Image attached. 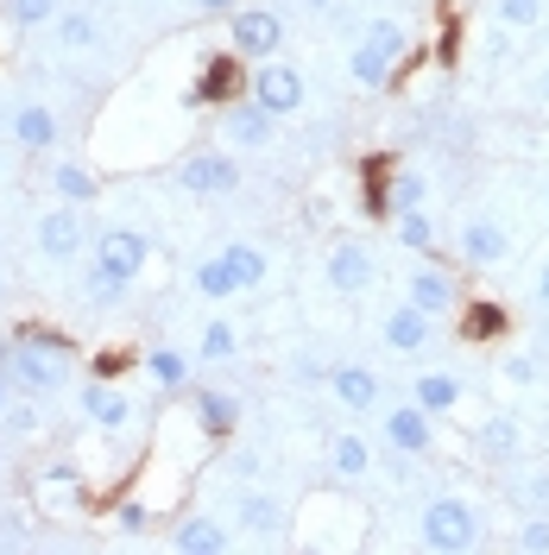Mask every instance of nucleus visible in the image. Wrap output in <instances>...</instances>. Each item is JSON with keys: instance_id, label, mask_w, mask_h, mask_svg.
Masks as SVG:
<instances>
[{"instance_id": "obj_1", "label": "nucleus", "mask_w": 549, "mask_h": 555, "mask_svg": "<svg viewBox=\"0 0 549 555\" xmlns=\"http://www.w3.org/2000/svg\"><path fill=\"white\" fill-rule=\"evenodd\" d=\"M7 379L26 398H58L64 385H76V347L44 335V328H20V341H7Z\"/></svg>"}, {"instance_id": "obj_2", "label": "nucleus", "mask_w": 549, "mask_h": 555, "mask_svg": "<svg viewBox=\"0 0 549 555\" xmlns=\"http://www.w3.org/2000/svg\"><path fill=\"white\" fill-rule=\"evenodd\" d=\"M417 543H423V550H436V555L481 550V512H474L468 499L443 492V499H430V505H423V518H417Z\"/></svg>"}, {"instance_id": "obj_3", "label": "nucleus", "mask_w": 549, "mask_h": 555, "mask_svg": "<svg viewBox=\"0 0 549 555\" xmlns=\"http://www.w3.org/2000/svg\"><path fill=\"white\" fill-rule=\"evenodd\" d=\"M228 51L241 57V64H266L284 51V20H278L272 7H234L228 13Z\"/></svg>"}, {"instance_id": "obj_4", "label": "nucleus", "mask_w": 549, "mask_h": 555, "mask_svg": "<svg viewBox=\"0 0 549 555\" xmlns=\"http://www.w3.org/2000/svg\"><path fill=\"white\" fill-rule=\"evenodd\" d=\"M0 133L13 139L20 152H51V145L64 139V114H58L51 102H7Z\"/></svg>"}, {"instance_id": "obj_5", "label": "nucleus", "mask_w": 549, "mask_h": 555, "mask_svg": "<svg viewBox=\"0 0 549 555\" xmlns=\"http://www.w3.org/2000/svg\"><path fill=\"white\" fill-rule=\"evenodd\" d=\"M246 95H253L259 107H272L278 120H284V114H297V107L309 102V82H304V69L266 57V64H253V76H246Z\"/></svg>"}, {"instance_id": "obj_6", "label": "nucleus", "mask_w": 549, "mask_h": 555, "mask_svg": "<svg viewBox=\"0 0 549 555\" xmlns=\"http://www.w3.org/2000/svg\"><path fill=\"white\" fill-rule=\"evenodd\" d=\"M379 436H385V449H392V454H411V461H423V454L436 449V416L405 398V404L379 411Z\"/></svg>"}, {"instance_id": "obj_7", "label": "nucleus", "mask_w": 549, "mask_h": 555, "mask_svg": "<svg viewBox=\"0 0 549 555\" xmlns=\"http://www.w3.org/2000/svg\"><path fill=\"white\" fill-rule=\"evenodd\" d=\"M145 259H152V241H145L139 228H102V234H95V266H89V272L133 284V278L145 272Z\"/></svg>"}, {"instance_id": "obj_8", "label": "nucleus", "mask_w": 549, "mask_h": 555, "mask_svg": "<svg viewBox=\"0 0 549 555\" xmlns=\"http://www.w3.org/2000/svg\"><path fill=\"white\" fill-rule=\"evenodd\" d=\"M177 183H183L190 196H234L246 177H241V158H234V152H190V158L177 165Z\"/></svg>"}, {"instance_id": "obj_9", "label": "nucleus", "mask_w": 549, "mask_h": 555, "mask_svg": "<svg viewBox=\"0 0 549 555\" xmlns=\"http://www.w3.org/2000/svg\"><path fill=\"white\" fill-rule=\"evenodd\" d=\"M379 341L392 347V353H405V360H417L423 347L436 341V315L417 310V304H392V310L379 315Z\"/></svg>"}, {"instance_id": "obj_10", "label": "nucleus", "mask_w": 549, "mask_h": 555, "mask_svg": "<svg viewBox=\"0 0 549 555\" xmlns=\"http://www.w3.org/2000/svg\"><path fill=\"white\" fill-rule=\"evenodd\" d=\"M322 278H329V291H342V297H360V291H373V278H379L373 246L335 241V246H329V266H322Z\"/></svg>"}, {"instance_id": "obj_11", "label": "nucleus", "mask_w": 549, "mask_h": 555, "mask_svg": "<svg viewBox=\"0 0 549 555\" xmlns=\"http://www.w3.org/2000/svg\"><path fill=\"white\" fill-rule=\"evenodd\" d=\"M221 133H228V145H241V152H266L278 139V114L259 107L253 95H241V102L221 107Z\"/></svg>"}, {"instance_id": "obj_12", "label": "nucleus", "mask_w": 549, "mask_h": 555, "mask_svg": "<svg viewBox=\"0 0 549 555\" xmlns=\"http://www.w3.org/2000/svg\"><path fill=\"white\" fill-rule=\"evenodd\" d=\"M329 398L342 404V411H354V416H367V411H379V398H385V379H379L373 366H360V360H342V366H329Z\"/></svg>"}, {"instance_id": "obj_13", "label": "nucleus", "mask_w": 549, "mask_h": 555, "mask_svg": "<svg viewBox=\"0 0 549 555\" xmlns=\"http://www.w3.org/2000/svg\"><path fill=\"white\" fill-rule=\"evenodd\" d=\"M89 246V228H82V208L76 203H58L38 215V253L44 259H76Z\"/></svg>"}, {"instance_id": "obj_14", "label": "nucleus", "mask_w": 549, "mask_h": 555, "mask_svg": "<svg viewBox=\"0 0 549 555\" xmlns=\"http://www.w3.org/2000/svg\"><path fill=\"white\" fill-rule=\"evenodd\" d=\"M405 304H417V310H430V315H448V310H461V284L443 266H411L405 272Z\"/></svg>"}, {"instance_id": "obj_15", "label": "nucleus", "mask_w": 549, "mask_h": 555, "mask_svg": "<svg viewBox=\"0 0 549 555\" xmlns=\"http://www.w3.org/2000/svg\"><path fill=\"white\" fill-rule=\"evenodd\" d=\"M246 95V69L234 51H221V57H208L203 69H196V89H190V102H215V107H228V102H241Z\"/></svg>"}, {"instance_id": "obj_16", "label": "nucleus", "mask_w": 549, "mask_h": 555, "mask_svg": "<svg viewBox=\"0 0 549 555\" xmlns=\"http://www.w3.org/2000/svg\"><path fill=\"white\" fill-rule=\"evenodd\" d=\"M76 404H82V416L95 423V429H127L133 423V398L120 391V385H107V379H95V385H76Z\"/></svg>"}, {"instance_id": "obj_17", "label": "nucleus", "mask_w": 549, "mask_h": 555, "mask_svg": "<svg viewBox=\"0 0 549 555\" xmlns=\"http://www.w3.org/2000/svg\"><path fill=\"white\" fill-rule=\"evenodd\" d=\"M190 411H196V429H203L208 442H228V436L241 429V398H234V391H215V385H203Z\"/></svg>"}, {"instance_id": "obj_18", "label": "nucleus", "mask_w": 549, "mask_h": 555, "mask_svg": "<svg viewBox=\"0 0 549 555\" xmlns=\"http://www.w3.org/2000/svg\"><path fill=\"white\" fill-rule=\"evenodd\" d=\"M455 246H461V259L468 266H499L506 253H512V234L499 228V221H486V215H474L461 234H455Z\"/></svg>"}, {"instance_id": "obj_19", "label": "nucleus", "mask_w": 549, "mask_h": 555, "mask_svg": "<svg viewBox=\"0 0 549 555\" xmlns=\"http://www.w3.org/2000/svg\"><path fill=\"white\" fill-rule=\"evenodd\" d=\"M234 524H241V530H253V537H284V530H291V505H284V499H272V492H241Z\"/></svg>"}, {"instance_id": "obj_20", "label": "nucleus", "mask_w": 549, "mask_h": 555, "mask_svg": "<svg viewBox=\"0 0 549 555\" xmlns=\"http://www.w3.org/2000/svg\"><path fill=\"white\" fill-rule=\"evenodd\" d=\"M228 524L221 518H177L171 524V550L177 555H228Z\"/></svg>"}, {"instance_id": "obj_21", "label": "nucleus", "mask_w": 549, "mask_h": 555, "mask_svg": "<svg viewBox=\"0 0 549 555\" xmlns=\"http://www.w3.org/2000/svg\"><path fill=\"white\" fill-rule=\"evenodd\" d=\"M51 196L89 208V203H102V177L89 171V165H76V158H51Z\"/></svg>"}, {"instance_id": "obj_22", "label": "nucleus", "mask_w": 549, "mask_h": 555, "mask_svg": "<svg viewBox=\"0 0 549 555\" xmlns=\"http://www.w3.org/2000/svg\"><path fill=\"white\" fill-rule=\"evenodd\" d=\"M461 398H468V385L455 379V373H417L411 379V404H423L430 416H455Z\"/></svg>"}, {"instance_id": "obj_23", "label": "nucleus", "mask_w": 549, "mask_h": 555, "mask_svg": "<svg viewBox=\"0 0 549 555\" xmlns=\"http://www.w3.org/2000/svg\"><path fill=\"white\" fill-rule=\"evenodd\" d=\"M392 69H398V57H385L379 44L354 38V51H347V76H354L360 89H392Z\"/></svg>"}, {"instance_id": "obj_24", "label": "nucleus", "mask_w": 549, "mask_h": 555, "mask_svg": "<svg viewBox=\"0 0 549 555\" xmlns=\"http://www.w3.org/2000/svg\"><path fill=\"white\" fill-rule=\"evenodd\" d=\"M190 366H196V360H190L183 347H171V341H158L152 353H145V379L158 385V391H183V385H190Z\"/></svg>"}, {"instance_id": "obj_25", "label": "nucleus", "mask_w": 549, "mask_h": 555, "mask_svg": "<svg viewBox=\"0 0 549 555\" xmlns=\"http://www.w3.org/2000/svg\"><path fill=\"white\" fill-rule=\"evenodd\" d=\"M329 467H335L342 480H367V474H373V442L354 436V429H347V436H329Z\"/></svg>"}, {"instance_id": "obj_26", "label": "nucleus", "mask_w": 549, "mask_h": 555, "mask_svg": "<svg viewBox=\"0 0 549 555\" xmlns=\"http://www.w3.org/2000/svg\"><path fill=\"white\" fill-rule=\"evenodd\" d=\"M51 38H58L64 51H89V44L102 38V20H95L89 7H58V20H51Z\"/></svg>"}, {"instance_id": "obj_27", "label": "nucleus", "mask_w": 549, "mask_h": 555, "mask_svg": "<svg viewBox=\"0 0 549 555\" xmlns=\"http://www.w3.org/2000/svg\"><path fill=\"white\" fill-rule=\"evenodd\" d=\"M190 284H196V297H208V304H228V297H241V284H234V272H228V259H221V253H215V259H196Z\"/></svg>"}, {"instance_id": "obj_28", "label": "nucleus", "mask_w": 549, "mask_h": 555, "mask_svg": "<svg viewBox=\"0 0 549 555\" xmlns=\"http://www.w3.org/2000/svg\"><path fill=\"white\" fill-rule=\"evenodd\" d=\"M221 259H228V272H234L241 291H259V284H266V253H259L253 241H228L221 246Z\"/></svg>"}, {"instance_id": "obj_29", "label": "nucleus", "mask_w": 549, "mask_h": 555, "mask_svg": "<svg viewBox=\"0 0 549 555\" xmlns=\"http://www.w3.org/2000/svg\"><path fill=\"white\" fill-rule=\"evenodd\" d=\"M392 228H398V246H411V253H436V221H430V208H398L392 215Z\"/></svg>"}, {"instance_id": "obj_30", "label": "nucleus", "mask_w": 549, "mask_h": 555, "mask_svg": "<svg viewBox=\"0 0 549 555\" xmlns=\"http://www.w3.org/2000/svg\"><path fill=\"white\" fill-rule=\"evenodd\" d=\"M241 353V328L228 322V315H215V322H203V335H196V360H234Z\"/></svg>"}, {"instance_id": "obj_31", "label": "nucleus", "mask_w": 549, "mask_h": 555, "mask_svg": "<svg viewBox=\"0 0 549 555\" xmlns=\"http://www.w3.org/2000/svg\"><path fill=\"white\" fill-rule=\"evenodd\" d=\"M58 7H64V0H0V13H7L13 33H38V26H51Z\"/></svg>"}, {"instance_id": "obj_32", "label": "nucleus", "mask_w": 549, "mask_h": 555, "mask_svg": "<svg viewBox=\"0 0 549 555\" xmlns=\"http://www.w3.org/2000/svg\"><path fill=\"white\" fill-rule=\"evenodd\" d=\"M430 203V177L423 171H392V183H385V208L398 215V208H423Z\"/></svg>"}, {"instance_id": "obj_33", "label": "nucleus", "mask_w": 549, "mask_h": 555, "mask_svg": "<svg viewBox=\"0 0 549 555\" xmlns=\"http://www.w3.org/2000/svg\"><path fill=\"white\" fill-rule=\"evenodd\" d=\"M38 423H44V416H38V398H13V404L0 411V436H7V442H33Z\"/></svg>"}, {"instance_id": "obj_34", "label": "nucleus", "mask_w": 549, "mask_h": 555, "mask_svg": "<svg viewBox=\"0 0 549 555\" xmlns=\"http://www.w3.org/2000/svg\"><path fill=\"white\" fill-rule=\"evenodd\" d=\"M481 454L486 461H512L518 454V423L512 416H486L481 423Z\"/></svg>"}, {"instance_id": "obj_35", "label": "nucleus", "mask_w": 549, "mask_h": 555, "mask_svg": "<svg viewBox=\"0 0 549 555\" xmlns=\"http://www.w3.org/2000/svg\"><path fill=\"white\" fill-rule=\"evenodd\" d=\"M544 13H549V0H493V20L512 26V33H531Z\"/></svg>"}, {"instance_id": "obj_36", "label": "nucleus", "mask_w": 549, "mask_h": 555, "mask_svg": "<svg viewBox=\"0 0 549 555\" xmlns=\"http://www.w3.org/2000/svg\"><path fill=\"white\" fill-rule=\"evenodd\" d=\"M461 335H468V341H493V335H506V310H499V304H474V310L461 315Z\"/></svg>"}, {"instance_id": "obj_37", "label": "nucleus", "mask_w": 549, "mask_h": 555, "mask_svg": "<svg viewBox=\"0 0 549 555\" xmlns=\"http://www.w3.org/2000/svg\"><path fill=\"white\" fill-rule=\"evenodd\" d=\"M367 44H379V51H385V57H405V51H411V33H405V26H398V20H367Z\"/></svg>"}, {"instance_id": "obj_38", "label": "nucleus", "mask_w": 549, "mask_h": 555, "mask_svg": "<svg viewBox=\"0 0 549 555\" xmlns=\"http://www.w3.org/2000/svg\"><path fill=\"white\" fill-rule=\"evenodd\" d=\"M512 550H524V555H549V518L544 512H531V518L512 530Z\"/></svg>"}, {"instance_id": "obj_39", "label": "nucleus", "mask_w": 549, "mask_h": 555, "mask_svg": "<svg viewBox=\"0 0 549 555\" xmlns=\"http://www.w3.org/2000/svg\"><path fill=\"white\" fill-rule=\"evenodd\" d=\"M506 379L531 385V379H537V360H531V353H512V360H506Z\"/></svg>"}, {"instance_id": "obj_40", "label": "nucleus", "mask_w": 549, "mask_h": 555, "mask_svg": "<svg viewBox=\"0 0 549 555\" xmlns=\"http://www.w3.org/2000/svg\"><path fill=\"white\" fill-rule=\"evenodd\" d=\"M120 530H127V537H139V530H145V524H152V512H145V505H120Z\"/></svg>"}, {"instance_id": "obj_41", "label": "nucleus", "mask_w": 549, "mask_h": 555, "mask_svg": "<svg viewBox=\"0 0 549 555\" xmlns=\"http://www.w3.org/2000/svg\"><path fill=\"white\" fill-rule=\"evenodd\" d=\"M297 379H304V385L329 379V360H316V353H297Z\"/></svg>"}, {"instance_id": "obj_42", "label": "nucleus", "mask_w": 549, "mask_h": 555, "mask_svg": "<svg viewBox=\"0 0 549 555\" xmlns=\"http://www.w3.org/2000/svg\"><path fill=\"white\" fill-rule=\"evenodd\" d=\"M524 499H531V512H549V480L537 474V480H524Z\"/></svg>"}, {"instance_id": "obj_43", "label": "nucleus", "mask_w": 549, "mask_h": 555, "mask_svg": "<svg viewBox=\"0 0 549 555\" xmlns=\"http://www.w3.org/2000/svg\"><path fill=\"white\" fill-rule=\"evenodd\" d=\"M241 0H196V13H234Z\"/></svg>"}, {"instance_id": "obj_44", "label": "nucleus", "mask_w": 549, "mask_h": 555, "mask_svg": "<svg viewBox=\"0 0 549 555\" xmlns=\"http://www.w3.org/2000/svg\"><path fill=\"white\" fill-rule=\"evenodd\" d=\"M537 304H544V310H549V259H544V266H537Z\"/></svg>"}, {"instance_id": "obj_45", "label": "nucleus", "mask_w": 549, "mask_h": 555, "mask_svg": "<svg viewBox=\"0 0 549 555\" xmlns=\"http://www.w3.org/2000/svg\"><path fill=\"white\" fill-rule=\"evenodd\" d=\"M13 404V379H7V366H0V411Z\"/></svg>"}, {"instance_id": "obj_46", "label": "nucleus", "mask_w": 549, "mask_h": 555, "mask_svg": "<svg viewBox=\"0 0 549 555\" xmlns=\"http://www.w3.org/2000/svg\"><path fill=\"white\" fill-rule=\"evenodd\" d=\"M0 183H7V145H0Z\"/></svg>"}, {"instance_id": "obj_47", "label": "nucleus", "mask_w": 549, "mask_h": 555, "mask_svg": "<svg viewBox=\"0 0 549 555\" xmlns=\"http://www.w3.org/2000/svg\"><path fill=\"white\" fill-rule=\"evenodd\" d=\"M0 304H7V278H0Z\"/></svg>"}, {"instance_id": "obj_48", "label": "nucleus", "mask_w": 549, "mask_h": 555, "mask_svg": "<svg viewBox=\"0 0 549 555\" xmlns=\"http://www.w3.org/2000/svg\"><path fill=\"white\" fill-rule=\"evenodd\" d=\"M544 102H549V76H544Z\"/></svg>"}, {"instance_id": "obj_49", "label": "nucleus", "mask_w": 549, "mask_h": 555, "mask_svg": "<svg viewBox=\"0 0 549 555\" xmlns=\"http://www.w3.org/2000/svg\"><path fill=\"white\" fill-rule=\"evenodd\" d=\"M544 203H549V190H544Z\"/></svg>"}]
</instances>
